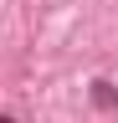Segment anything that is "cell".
<instances>
[{"mask_svg": "<svg viewBox=\"0 0 118 123\" xmlns=\"http://www.w3.org/2000/svg\"><path fill=\"white\" fill-rule=\"evenodd\" d=\"M93 103H98V108H118V92H113V82H93Z\"/></svg>", "mask_w": 118, "mask_h": 123, "instance_id": "1", "label": "cell"}]
</instances>
